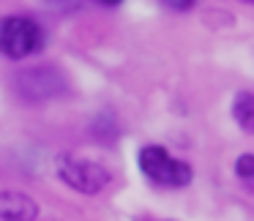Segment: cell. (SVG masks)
<instances>
[{
	"label": "cell",
	"mask_w": 254,
	"mask_h": 221,
	"mask_svg": "<svg viewBox=\"0 0 254 221\" xmlns=\"http://www.w3.org/2000/svg\"><path fill=\"white\" fill-rule=\"evenodd\" d=\"M47 47V33L36 19L30 17H11L0 19V52L8 60H22V57L39 55Z\"/></svg>",
	"instance_id": "6da1fadb"
},
{
	"label": "cell",
	"mask_w": 254,
	"mask_h": 221,
	"mask_svg": "<svg viewBox=\"0 0 254 221\" xmlns=\"http://www.w3.org/2000/svg\"><path fill=\"white\" fill-rule=\"evenodd\" d=\"M139 172L148 177L150 183L164 188H186L194 177V169L181 159H172L167 148L161 145H145L137 156Z\"/></svg>",
	"instance_id": "7a4b0ae2"
},
{
	"label": "cell",
	"mask_w": 254,
	"mask_h": 221,
	"mask_svg": "<svg viewBox=\"0 0 254 221\" xmlns=\"http://www.w3.org/2000/svg\"><path fill=\"white\" fill-rule=\"evenodd\" d=\"M55 169H58V177L79 194H99L112 180L107 166L88 161V159H79V156H71V153L58 156Z\"/></svg>",
	"instance_id": "3957f363"
},
{
	"label": "cell",
	"mask_w": 254,
	"mask_h": 221,
	"mask_svg": "<svg viewBox=\"0 0 254 221\" xmlns=\"http://www.w3.org/2000/svg\"><path fill=\"white\" fill-rule=\"evenodd\" d=\"M17 90L28 101H47L66 93V74L58 66H36L25 68L17 77Z\"/></svg>",
	"instance_id": "277c9868"
},
{
	"label": "cell",
	"mask_w": 254,
	"mask_h": 221,
	"mask_svg": "<svg viewBox=\"0 0 254 221\" xmlns=\"http://www.w3.org/2000/svg\"><path fill=\"white\" fill-rule=\"evenodd\" d=\"M0 219L3 221H36L39 205L22 191H0Z\"/></svg>",
	"instance_id": "5b68a950"
},
{
	"label": "cell",
	"mask_w": 254,
	"mask_h": 221,
	"mask_svg": "<svg viewBox=\"0 0 254 221\" xmlns=\"http://www.w3.org/2000/svg\"><path fill=\"white\" fill-rule=\"evenodd\" d=\"M232 117L246 134H254V96L241 90L232 99Z\"/></svg>",
	"instance_id": "8992f818"
},
{
	"label": "cell",
	"mask_w": 254,
	"mask_h": 221,
	"mask_svg": "<svg viewBox=\"0 0 254 221\" xmlns=\"http://www.w3.org/2000/svg\"><path fill=\"white\" fill-rule=\"evenodd\" d=\"M235 172H238V177H243V180H252V177H254V156H252V153L238 156Z\"/></svg>",
	"instance_id": "52a82bcc"
},
{
	"label": "cell",
	"mask_w": 254,
	"mask_h": 221,
	"mask_svg": "<svg viewBox=\"0 0 254 221\" xmlns=\"http://www.w3.org/2000/svg\"><path fill=\"white\" fill-rule=\"evenodd\" d=\"M167 8H175V11H189V8H194V3H164Z\"/></svg>",
	"instance_id": "ba28073f"
}]
</instances>
